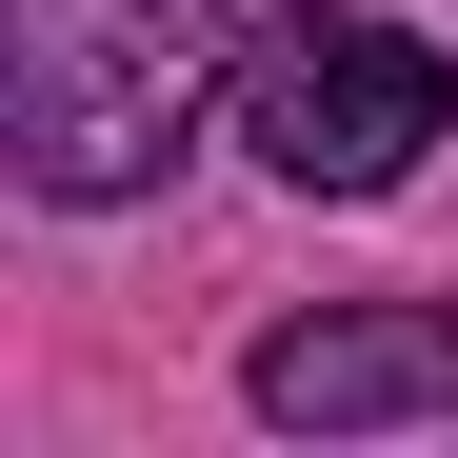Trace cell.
Returning <instances> with one entry per match:
<instances>
[{
    "label": "cell",
    "mask_w": 458,
    "mask_h": 458,
    "mask_svg": "<svg viewBox=\"0 0 458 458\" xmlns=\"http://www.w3.org/2000/svg\"><path fill=\"white\" fill-rule=\"evenodd\" d=\"M259 419H319V438L458 419V299H438V319H279L259 339Z\"/></svg>",
    "instance_id": "3"
},
{
    "label": "cell",
    "mask_w": 458,
    "mask_h": 458,
    "mask_svg": "<svg viewBox=\"0 0 458 458\" xmlns=\"http://www.w3.org/2000/svg\"><path fill=\"white\" fill-rule=\"evenodd\" d=\"M438 120H458V60L399 40V21H279L240 60V140H259L299 199H378Z\"/></svg>",
    "instance_id": "2"
},
{
    "label": "cell",
    "mask_w": 458,
    "mask_h": 458,
    "mask_svg": "<svg viewBox=\"0 0 458 458\" xmlns=\"http://www.w3.org/2000/svg\"><path fill=\"white\" fill-rule=\"evenodd\" d=\"M240 0H0V120H21L40 199H120L160 180V140L199 120Z\"/></svg>",
    "instance_id": "1"
}]
</instances>
